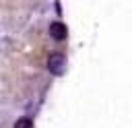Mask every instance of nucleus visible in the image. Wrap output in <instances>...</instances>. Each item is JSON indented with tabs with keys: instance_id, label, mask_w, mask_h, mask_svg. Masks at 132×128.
Segmentation results:
<instances>
[{
	"instance_id": "obj_3",
	"label": "nucleus",
	"mask_w": 132,
	"mask_h": 128,
	"mask_svg": "<svg viewBox=\"0 0 132 128\" xmlns=\"http://www.w3.org/2000/svg\"><path fill=\"white\" fill-rule=\"evenodd\" d=\"M14 128H33V122L29 118H19L16 124H14Z\"/></svg>"
},
{
	"instance_id": "obj_1",
	"label": "nucleus",
	"mask_w": 132,
	"mask_h": 128,
	"mask_svg": "<svg viewBox=\"0 0 132 128\" xmlns=\"http://www.w3.org/2000/svg\"><path fill=\"white\" fill-rule=\"evenodd\" d=\"M47 68H50V72H54V74H62L64 72V68H66V58L62 56V54H52L50 58H47Z\"/></svg>"
},
{
	"instance_id": "obj_2",
	"label": "nucleus",
	"mask_w": 132,
	"mask_h": 128,
	"mask_svg": "<svg viewBox=\"0 0 132 128\" xmlns=\"http://www.w3.org/2000/svg\"><path fill=\"white\" fill-rule=\"evenodd\" d=\"M50 35L60 41V39L66 37V27H64L62 23H52V25H50Z\"/></svg>"
}]
</instances>
